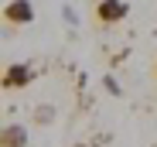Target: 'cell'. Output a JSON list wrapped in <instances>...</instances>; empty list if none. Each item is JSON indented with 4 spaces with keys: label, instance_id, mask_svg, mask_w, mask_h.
I'll return each instance as SVG.
<instances>
[{
    "label": "cell",
    "instance_id": "1",
    "mask_svg": "<svg viewBox=\"0 0 157 147\" xmlns=\"http://www.w3.org/2000/svg\"><path fill=\"white\" fill-rule=\"evenodd\" d=\"M4 21L14 24V28H24V24H31L34 21V10L28 0H10V4L4 7Z\"/></svg>",
    "mask_w": 157,
    "mask_h": 147
},
{
    "label": "cell",
    "instance_id": "2",
    "mask_svg": "<svg viewBox=\"0 0 157 147\" xmlns=\"http://www.w3.org/2000/svg\"><path fill=\"white\" fill-rule=\"evenodd\" d=\"M126 17V4L123 0H99V7H96V21L99 24H116Z\"/></svg>",
    "mask_w": 157,
    "mask_h": 147
},
{
    "label": "cell",
    "instance_id": "3",
    "mask_svg": "<svg viewBox=\"0 0 157 147\" xmlns=\"http://www.w3.org/2000/svg\"><path fill=\"white\" fill-rule=\"evenodd\" d=\"M0 147H28V130H24L21 123L4 127V133H0Z\"/></svg>",
    "mask_w": 157,
    "mask_h": 147
},
{
    "label": "cell",
    "instance_id": "4",
    "mask_svg": "<svg viewBox=\"0 0 157 147\" xmlns=\"http://www.w3.org/2000/svg\"><path fill=\"white\" fill-rule=\"evenodd\" d=\"M28 82H31V72L24 68V65H10L4 72V89H24Z\"/></svg>",
    "mask_w": 157,
    "mask_h": 147
},
{
    "label": "cell",
    "instance_id": "5",
    "mask_svg": "<svg viewBox=\"0 0 157 147\" xmlns=\"http://www.w3.org/2000/svg\"><path fill=\"white\" fill-rule=\"evenodd\" d=\"M34 116H38V123H41V120L48 123V120H51V106H38V113H34Z\"/></svg>",
    "mask_w": 157,
    "mask_h": 147
},
{
    "label": "cell",
    "instance_id": "6",
    "mask_svg": "<svg viewBox=\"0 0 157 147\" xmlns=\"http://www.w3.org/2000/svg\"><path fill=\"white\" fill-rule=\"evenodd\" d=\"M72 147H86V144H72Z\"/></svg>",
    "mask_w": 157,
    "mask_h": 147
}]
</instances>
